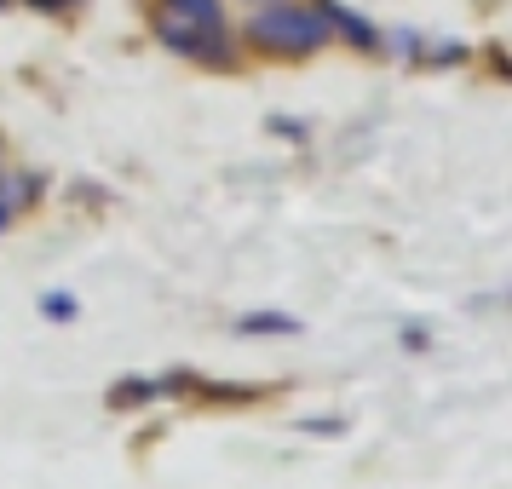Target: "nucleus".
<instances>
[{
  "mask_svg": "<svg viewBox=\"0 0 512 489\" xmlns=\"http://www.w3.org/2000/svg\"><path fill=\"white\" fill-rule=\"evenodd\" d=\"M323 18H328V29H340L357 52H374L380 47V35H374V24H363L357 12H346V6H334V0H323Z\"/></svg>",
  "mask_w": 512,
  "mask_h": 489,
  "instance_id": "7ed1b4c3",
  "label": "nucleus"
},
{
  "mask_svg": "<svg viewBox=\"0 0 512 489\" xmlns=\"http://www.w3.org/2000/svg\"><path fill=\"white\" fill-rule=\"evenodd\" d=\"M242 334H300V323L288 311H254V317H242Z\"/></svg>",
  "mask_w": 512,
  "mask_h": 489,
  "instance_id": "20e7f679",
  "label": "nucleus"
},
{
  "mask_svg": "<svg viewBox=\"0 0 512 489\" xmlns=\"http://www.w3.org/2000/svg\"><path fill=\"white\" fill-rule=\"evenodd\" d=\"M328 18L323 6H294V0H277V6H265L254 24H248V41L259 52H282V58H305V52L328 47Z\"/></svg>",
  "mask_w": 512,
  "mask_h": 489,
  "instance_id": "f257e3e1",
  "label": "nucleus"
},
{
  "mask_svg": "<svg viewBox=\"0 0 512 489\" xmlns=\"http://www.w3.org/2000/svg\"><path fill=\"white\" fill-rule=\"evenodd\" d=\"M6 219H12V213H6V202H0V231H6Z\"/></svg>",
  "mask_w": 512,
  "mask_h": 489,
  "instance_id": "6e6552de",
  "label": "nucleus"
},
{
  "mask_svg": "<svg viewBox=\"0 0 512 489\" xmlns=\"http://www.w3.org/2000/svg\"><path fill=\"white\" fill-rule=\"evenodd\" d=\"M29 6H41V12H70L75 0H29Z\"/></svg>",
  "mask_w": 512,
  "mask_h": 489,
  "instance_id": "0eeeda50",
  "label": "nucleus"
},
{
  "mask_svg": "<svg viewBox=\"0 0 512 489\" xmlns=\"http://www.w3.org/2000/svg\"><path fill=\"white\" fill-rule=\"evenodd\" d=\"M144 397H150L144 380H121L116 392H110V409H127V403H144Z\"/></svg>",
  "mask_w": 512,
  "mask_h": 489,
  "instance_id": "39448f33",
  "label": "nucleus"
},
{
  "mask_svg": "<svg viewBox=\"0 0 512 489\" xmlns=\"http://www.w3.org/2000/svg\"><path fill=\"white\" fill-rule=\"evenodd\" d=\"M156 18H173V24L196 29V35H225V12H219V0H162Z\"/></svg>",
  "mask_w": 512,
  "mask_h": 489,
  "instance_id": "f03ea898",
  "label": "nucleus"
},
{
  "mask_svg": "<svg viewBox=\"0 0 512 489\" xmlns=\"http://www.w3.org/2000/svg\"><path fill=\"white\" fill-rule=\"evenodd\" d=\"M41 305H47L52 317H75V300H70V294H47Z\"/></svg>",
  "mask_w": 512,
  "mask_h": 489,
  "instance_id": "423d86ee",
  "label": "nucleus"
}]
</instances>
